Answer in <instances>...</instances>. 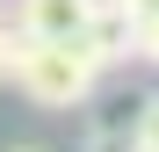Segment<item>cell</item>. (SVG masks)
<instances>
[{
	"label": "cell",
	"mask_w": 159,
	"mask_h": 152,
	"mask_svg": "<svg viewBox=\"0 0 159 152\" xmlns=\"http://www.w3.org/2000/svg\"><path fill=\"white\" fill-rule=\"evenodd\" d=\"M7 80L22 87L29 109H80V101L94 94V80H101V65L87 58V44H80V36H65V44H36V36H22Z\"/></svg>",
	"instance_id": "1"
},
{
	"label": "cell",
	"mask_w": 159,
	"mask_h": 152,
	"mask_svg": "<svg viewBox=\"0 0 159 152\" xmlns=\"http://www.w3.org/2000/svg\"><path fill=\"white\" fill-rule=\"evenodd\" d=\"M94 7L101 0H15V29L36 36V44H65L94 22Z\"/></svg>",
	"instance_id": "2"
},
{
	"label": "cell",
	"mask_w": 159,
	"mask_h": 152,
	"mask_svg": "<svg viewBox=\"0 0 159 152\" xmlns=\"http://www.w3.org/2000/svg\"><path fill=\"white\" fill-rule=\"evenodd\" d=\"M80 44H87V58L101 72H109V65H130V58H138V15H123L116 0H101L94 22L80 29Z\"/></svg>",
	"instance_id": "3"
},
{
	"label": "cell",
	"mask_w": 159,
	"mask_h": 152,
	"mask_svg": "<svg viewBox=\"0 0 159 152\" xmlns=\"http://www.w3.org/2000/svg\"><path fill=\"white\" fill-rule=\"evenodd\" d=\"M130 145H138V152H159V94H145L138 109H130Z\"/></svg>",
	"instance_id": "4"
},
{
	"label": "cell",
	"mask_w": 159,
	"mask_h": 152,
	"mask_svg": "<svg viewBox=\"0 0 159 152\" xmlns=\"http://www.w3.org/2000/svg\"><path fill=\"white\" fill-rule=\"evenodd\" d=\"M138 58H145V65H159V7H152V15H138Z\"/></svg>",
	"instance_id": "5"
},
{
	"label": "cell",
	"mask_w": 159,
	"mask_h": 152,
	"mask_svg": "<svg viewBox=\"0 0 159 152\" xmlns=\"http://www.w3.org/2000/svg\"><path fill=\"white\" fill-rule=\"evenodd\" d=\"M15 51H22V29L0 15V87H7V72H15Z\"/></svg>",
	"instance_id": "6"
},
{
	"label": "cell",
	"mask_w": 159,
	"mask_h": 152,
	"mask_svg": "<svg viewBox=\"0 0 159 152\" xmlns=\"http://www.w3.org/2000/svg\"><path fill=\"white\" fill-rule=\"evenodd\" d=\"M116 7H123V15H152L159 0H116Z\"/></svg>",
	"instance_id": "7"
},
{
	"label": "cell",
	"mask_w": 159,
	"mask_h": 152,
	"mask_svg": "<svg viewBox=\"0 0 159 152\" xmlns=\"http://www.w3.org/2000/svg\"><path fill=\"white\" fill-rule=\"evenodd\" d=\"M15 152H43V145H15Z\"/></svg>",
	"instance_id": "8"
}]
</instances>
